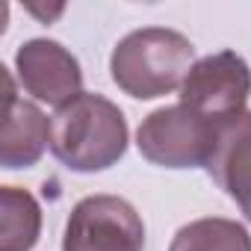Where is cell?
I'll return each mask as SVG.
<instances>
[{
  "instance_id": "obj_10",
  "label": "cell",
  "mask_w": 251,
  "mask_h": 251,
  "mask_svg": "<svg viewBox=\"0 0 251 251\" xmlns=\"http://www.w3.org/2000/svg\"><path fill=\"white\" fill-rule=\"evenodd\" d=\"M169 251H251V233L233 219H195L175 233Z\"/></svg>"
},
{
  "instance_id": "obj_4",
  "label": "cell",
  "mask_w": 251,
  "mask_h": 251,
  "mask_svg": "<svg viewBox=\"0 0 251 251\" xmlns=\"http://www.w3.org/2000/svg\"><path fill=\"white\" fill-rule=\"evenodd\" d=\"M145 222L130 201L118 195H89L74 204L62 251H142Z\"/></svg>"
},
{
  "instance_id": "obj_7",
  "label": "cell",
  "mask_w": 251,
  "mask_h": 251,
  "mask_svg": "<svg viewBox=\"0 0 251 251\" xmlns=\"http://www.w3.org/2000/svg\"><path fill=\"white\" fill-rule=\"evenodd\" d=\"M210 177L236 201L239 213L251 222V112L222 121L216 127V148L207 163Z\"/></svg>"
},
{
  "instance_id": "obj_9",
  "label": "cell",
  "mask_w": 251,
  "mask_h": 251,
  "mask_svg": "<svg viewBox=\"0 0 251 251\" xmlns=\"http://www.w3.org/2000/svg\"><path fill=\"white\" fill-rule=\"evenodd\" d=\"M42 236V207L18 186H0V251H33Z\"/></svg>"
},
{
  "instance_id": "obj_6",
  "label": "cell",
  "mask_w": 251,
  "mask_h": 251,
  "mask_svg": "<svg viewBox=\"0 0 251 251\" xmlns=\"http://www.w3.org/2000/svg\"><path fill=\"white\" fill-rule=\"evenodd\" d=\"M18 83L42 103L65 106L83 95V71L77 56L53 39H30L15 53Z\"/></svg>"
},
{
  "instance_id": "obj_3",
  "label": "cell",
  "mask_w": 251,
  "mask_h": 251,
  "mask_svg": "<svg viewBox=\"0 0 251 251\" xmlns=\"http://www.w3.org/2000/svg\"><path fill=\"white\" fill-rule=\"evenodd\" d=\"M219 124L195 115L183 103L160 106L142 118L136 130L139 154L163 169H198L207 166L216 148Z\"/></svg>"
},
{
  "instance_id": "obj_2",
  "label": "cell",
  "mask_w": 251,
  "mask_h": 251,
  "mask_svg": "<svg viewBox=\"0 0 251 251\" xmlns=\"http://www.w3.org/2000/svg\"><path fill=\"white\" fill-rule=\"evenodd\" d=\"M192 65V42L169 27L133 30L112 48L109 56L112 83L136 100H154L180 89Z\"/></svg>"
},
{
  "instance_id": "obj_8",
  "label": "cell",
  "mask_w": 251,
  "mask_h": 251,
  "mask_svg": "<svg viewBox=\"0 0 251 251\" xmlns=\"http://www.w3.org/2000/svg\"><path fill=\"white\" fill-rule=\"evenodd\" d=\"M48 145H50L48 115L33 100L18 98L15 80L6 71V115H3V133H0V166L33 169Z\"/></svg>"
},
{
  "instance_id": "obj_1",
  "label": "cell",
  "mask_w": 251,
  "mask_h": 251,
  "mask_svg": "<svg viewBox=\"0 0 251 251\" xmlns=\"http://www.w3.org/2000/svg\"><path fill=\"white\" fill-rule=\"evenodd\" d=\"M50 151L68 172H103L127 151V118L109 98L83 92L50 118Z\"/></svg>"
},
{
  "instance_id": "obj_5",
  "label": "cell",
  "mask_w": 251,
  "mask_h": 251,
  "mask_svg": "<svg viewBox=\"0 0 251 251\" xmlns=\"http://www.w3.org/2000/svg\"><path fill=\"white\" fill-rule=\"evenodd\" d=\"M248 95L251 68L233 50H219L198 59L180 86V103L213 124L242 115Z\"/></svg>"
}]
</instances>
